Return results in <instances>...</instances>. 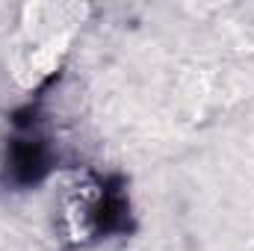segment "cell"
Instances as JSON below:
<instances>
[{"label": "cell", "mask_w": 254, "mask_h": 251, "mask_svg": "<svg viewBox=\"0 0 254 251\" xmlns=\"http://www.w3.org/2000/svg\"><path fill=\"white\" fill-rule=\"evenodd\" d=\"M54 166V154L45 139L39 136H21L12 139L6 148V178L15 187H36L48 178Z\"/></svg>", "instance_id": "6da1fadb"}, {"label": "cell", "mask_w": 254, "mask_h": 251, "mask_svg": "<svg viewBox=\"0 0 254 251\" xmlns=\"http://www.w3.org/2000/svg\"><path fill=\"white\" fill-rule=\"evenodd\" d=\"M92 228L98 237L110 234H125L130 228V204L122 187H107L101 189V198L92 204Z\"/></svg>", "instance_id": "7a4b0ae2"}]
</instances>
